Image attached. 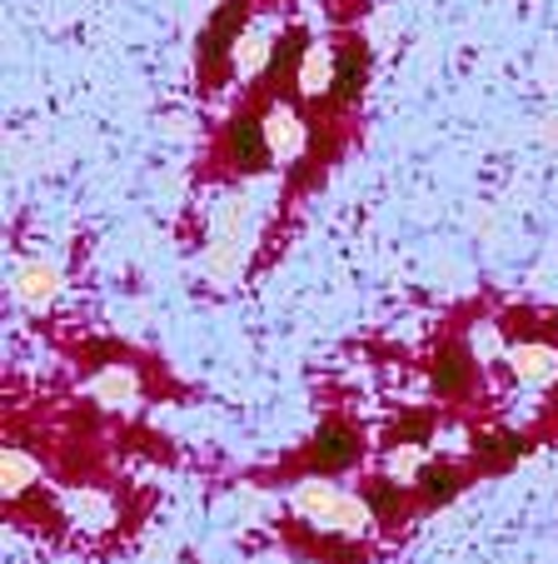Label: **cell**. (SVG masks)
I'll use <instances>...</instances> for the list:
<instances>
[{
    "instance_id": "6da1fadb",
    "label": "cell",
    "mask_w": 558,
    "mask_h": 564,
    "mask_svg": "<svg viewBox=\"0 0 558 564\" xmlns=\"http://www.w3.org/2000/svg\"><path fill=\"white\" fill-rule=\"evenodd\" d=\"M289 514H295L305 530H319L325 540H364L374 530V505L354 490H339L325 475L319 479H299L289 490Z\"/></svg>"
},
{
    "instance_id": "7a4b0ae2",
    "label": "cell",
    "mask_w": 558,
    "mask_h": 564,
    "mask_svg": "<svg viewBox=\"0 0 558 564\" xmlns=\"http://www.w3.org/2000/svg\"><path fill=\"white\" fill-rule=\"evenodd\" d=\"M508 365H514V380L528 384V390H554L558 384V345L554 340L508 345Z\"/></svg>"
},
{
    "instance_id": "3957f363",
    "label": "cell",
    "mask_w": 558,
    "mask_h": 564,
    "mask_svg": "<svg viewBox=\"0 0 558 564\" xmlns=\"http://www.w3.org/2000/svg\"><path fill=\"white\" fill-rule=\"evenodd\" d=\"M85 394H90L100 410H130L145 400V384H140V370H130V365H106V370L90 375Z\"/></svg>"
},
{
    "instance_id": "277c9868",
    "label": "cell",
    "mask_w": 558,
    "mask_h": 564,
    "mask_svg": "<svg viewBox=\"0 0 558 564\" xmlns=\"http://www.w3.org/2000/svg\"><path fill=\"white\" fill-rule=\"evenodd\" d=\"M65 520L80 534H106L120 524V510L106 490H70L65 495Z\"/></svg>"
},
{
    "instance_id": "5b68a950",
    "label": "cell",
    "mask_w": 558,
    "mask_h": 564,
    "mask_svg": "<svg viewBox=\"0 0 558 564\" xmlns=\"http://www.w3.org/2000/svg\"><path fill=\"white\" fill-rule=\"evenodd\" d=\"M264 140H270L274 160H295L299 150H305V140H309L305 116H299L289 100H274V106L264 110Z\"/></svg>"
},
{
    "instance_id": "8992f818",
    "label": "cell",
    "mask_w": 558,
    "mask_h": 564,
    "mask_svg": "<svg viewBox=\"0 0 558 564\" xmlns=\"http://www.w3.org/2000/svg\"><path fill=\"white\" fill-rule=\"evenodd\" d=\"M354 455H359V435L349 425H339V420H329V425L319 430V440L309 445V465H315L325 479L335 475V469L354 465Z\"/></svg>"
},
{
    "instance_id": "52a82bcc",
    "label": "cell",
    "mask_w": 558,
    "mask_h": 564,
    "mask_svg": "<svg viewBox=\"0 0 558 564\" xmlns=\"http://www.w3.org/2000/svg\"><path fill=\"white\" fill-rule=\"evenodd\" d=\"M230 160L240 171H264L270 165V140H264V116H240L230 126Z\"/></svg>"
},
{
    "instance_id": "ba28073f",
    "label": "cell",
    "mask_w": 558,
    "mask_h": 564,
    "mask_svg": "<svg viewBox=\"0 0 558 564\" xmlns=\"http://www.w3.org/2000/svg\"><path fill=\"white\" fill-rule=\"evenodd\" d=\"M55 290H61V275H55L51 265H41V260H25V265L15 270V300H21V305H31V310L51 305Z\"/></svg>"
},
{
    "instance_id": "9c48e42d",
    "label": "cell",
    "mask_w": 558,
    "mask_h": 564,
    "mask_svg": "<svg viewBox=\"0 0 558 564\" xmlns=\"http://www.w3.org/2000/svg\"><path fill=\"white\" fill-rule=\"evenodd\" d=\"M335 70H339V51H329V45H309L305 61H299L295 80H299V90H305V96H325L329 86H339Z\"/></svg>"
},
{
    "instance_id": "30bf717a",
    "label": "cell",
    "mask_w": 558,
    "mask_h": 564,
    "mask_svg": "<svg viewBox=\"0 0 558 564\" xmlns=\"http://www.w3.org/2000/svg\"><path fill=\"white\" fill-rule=\"evenodd\" d=\"M0 479H6V500H25V495L41 485V465L31 459V449L6 445V465H0Z\"/></svg>"
},
{
    "instance_id": "8fae6325",
    "label": "cell",
    "mask_w": 558,
    "mask_h": 564,
    "mask_svg": "<svg viewBox=\"0 0 558 564\" xmlns=\"http://www.w3.org/2000/svg\"><path fill=\"white\" fill-rule=\"evenodd\" d=\"M270 31L264 25H250V31H240V41H234V70L240 75H260L264 65H270Z\"/></svg>"
},
{
    "instance_id": "7c38bea8",
    "label": "cell",
    "mask_w": 558,
    "mask_h": 564,
    "mask_svg": "<svg viewBox=\"0 0 558 564\" xmlns=\"http://www.w3.org/2000/svg\"><path fill=\"white\" fill-rule=\"evenodd\" d=\"M544 140H548V145H558V116L544 120Z\"/></svg>"
}]
</instances>
